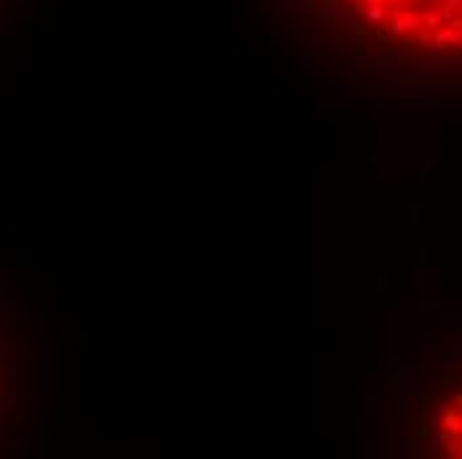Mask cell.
<instances>
[{"mask_svg":"<svg viewBox=\"0 0 462 459\" xmlns=\"http://www.w3.org/2000/svg\"><path fill=\"white\" fill-rule=\"evenodd\" d=\"M366 24L407 45L459 43V0H351Z\"/></svg>","mask_w":462,"mask_h":459,"instance_id":"cell-1","label":"cell"}]
</instances>
